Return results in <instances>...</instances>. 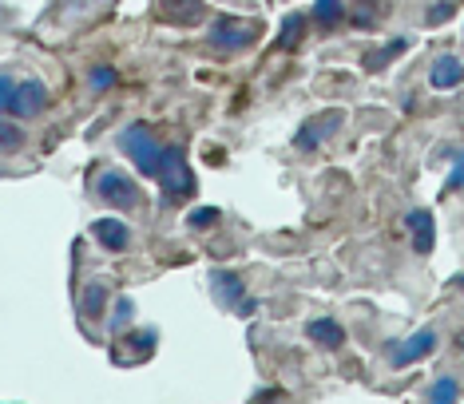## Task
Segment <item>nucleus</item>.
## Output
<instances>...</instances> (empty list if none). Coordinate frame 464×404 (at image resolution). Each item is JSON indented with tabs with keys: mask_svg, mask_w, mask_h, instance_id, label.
<instances>
[{
	"mask_svg": "<svg viewBox=\"0 0 464 404\" xmlns=\"http://www.w3.org/2000/svg\"><path fill=\"white\" fill-rule=\"evenodd\" d=\"M160 190H163V202L167 207H179V202H191L195 198V171H191V163H187V151L179 143L171 147H163V163H160Z\"/></svg>",
	"mask_w": 464,
	"mask_h": 404,
	"instance_id": "f257e3e1",
	"label": "nucleus"
},
{
	"mask_svg": "<svg viewBox=\"0 0 464 404\" xmlns=\"http://www.w3.org/2000/svg\"><path fill=\"white\" fill-rule=\"evenodd\" d=\"M120 151L128 155V163H135L140 175H160L163 163V147L155 139V131L147 123H128L120 131Z\"/></svg>",
	"mask_w": 464,
	"mask_h": 404,
	"instance_id": "f03ea898",
	"label": "nucleus"
},
{
	"mask_svg": "<svg viewBox=\"0 0 464 404\" xmlns=\"http://www.w3.org/2000/svg\"><path fill=\"white\" fill-rule=\"evenodd\" d=\"M207 36H210V44L223 52H242L262 36V24L258 20H242V16H218Z\"/></svg>",
	"mask_w": 464,
	"mask_h": 404,
	"instance_id": "7ed1b4c3",
	"label": "nucleus"
},
{
	"mask_svg": "<svg viewBox=\"0 0 464 404\" xmlns=\"http://www.w3.org/2000/svg\"><path fill=\"white\" fill-rule=\"evenodd\" d=\"M96 198L108 202L111 210H135L143 202V190L135 178H128L123 171H103L96 183Z\"/></svg>",
	"mask_w": 464,
	"mask_h": 404,
	"instance_id": "20e7f679",
	"label": "nucleus"
},
{
	"mask_svg": "<svg viewBox=\"0 0 464 404\" xmlns=\"http://www.w3.org/2000/svg\"><path fill=\"white\" fill-rule=\"evenodd\" d=\"M437 329H417L413 337H405V341H397L393 349H389V365L393 369H409V365H417V361H425L437 353Z\"/></svg>",
	"mask_w": 464,
	"mask_h": 404,
	"instance_id": "39448f33",
	"label": "nucleus"
},
{
	"mask_svg": "<svg viewBox=\"0 0 464 404\" xmlns=\"http://www.w3.org/2000/svg\"><path fill=\"white\" fill-rule=\"evenodd\" d=\"M342 123H345V111H322V115H314V120H305V123L298 127V135H294V147H298L302 155L318 151V147L330 139V135H334Z\"/></svg>",
	"mask_w": 464,
	"mask_h": 404,
	"instance_id": "423d86ee",
	"label": "nucleus"
},
{
	"mask_svg": "<svg viewBox=\"0 0 464 404\" xmlns=\"http://www.w3.org/2000/svg\"><path fill=\"white\" fill-rule=\"evenodd\" d=\"M44 108H48V88L44 83L40 80H20L13 103H8V115H13V120H33V115H40Z\"/></svg>",
	"mask_w": 464,
	"mask_h": 404,
	"instance_id": "0eeeda50",
	"label": "nucleus"
},
{
	"mask_svg": "<svg viewBox=\"0 0 464 404\" xmlns=\"http://www.w3.org/2000/svg\"><path fill=\"white\" fill-rule=\"evenodd\" d=\"M405 230H409V242H413L417 254H432V246H437V222H432V210H425V207L409 210Z\"/></svg>",
	"mask_w": 464,
	"mask_h": 404,
	"instance_id": "6e6552de",
	"label": "nucleus"
},
{
	"mask_svg": "<svg viewBox=\"0 0 464 404\" xmlns=\"http://www.w3.org/2000/svg\"><path fill=\"white\" fill-rule=\"evenodd\" d=\"M429 83H432V91H452V88H460V83H464V63H460V56L445 52V56L432 60Z\"/></svg>",
	"mask_w": 464,
	"mask_h": 404,
	"instance_id": "1a4fd4ad",
	"label": "nucleus"
},
{
	"mask_svg": "<svg viewBox=\"0 0 464 404\" xmlns=\"http://www.w3.org/2000/svg\"><path fill=\"white\" fill-rule=\"evenodd\" d=\"M210 290H215L223 310H238V302L246 297V282L235 270H210Z\"/></svg>",
	"mask_w": 464,
	"mask_h": 404,
	"instance_id": "9d476101",
	"label": "nucleus"
},
{
	"mask_svg": "<svg viewBox=\"0 0 464 404\" xmlns=\"http://www.w3.org/2000/svg\"><path fill=\"white\" fill-rule=\"evenodd\" d=\"M92 234H96V242L108 254H123L131 246V230H128V222H120V218H96L92 222Z\"/></svg>",
	"mask_w": 464,
	"mask_h": 404,
	"instance_id": "9b49d317",
	"label": "nucleus"
},
{
	"mask_svg": "<svg viewBox=\"0 0 464 404\" xmlns=\"http://www.w3.org/2000/svg\"><path fill=\"white\" fill-rule=\"evenodd\" d=\"M305 337H310L314 345L330 349V353L345 345V329H342V322H334V317H314V322L305 325Z\"/></svg>",
	"mask_w": 464,
	"mask_h": 404,
	"instance_id": "f8f14e48",
	"label": "nucleus"
},
{
	"mask_svg": "<svg viewBox=\"0 0 464 404\" xmlns=\"http://www.w3.org/2000/svg\"><path fill=\"white\" fill-rule=\"evenodd\" d=\"M305 28H310V16H305V13H286V20H282L278 40H274V44H278L282 52H294L305 40Z\"/></svg>",
	"mask_w": 464,
	"mask_h": 404,
	"instance_id": "ddd939ff",
	"label": "nucleus"
},
{
	"mask_svg": "<svg viewBox=\"0 0 464 404\" xmlns=\"http://www.w3.org/2000/svg\"><path fill=\"white\" fill-rule=\"evenodd\" d=\"M108 285L103 282H88L83 285V297H80V313L88 317V322H96V317L103 313V305H108Z\"/></svg>",
	"mask_w": 464,
	"mask_h": 404,
	"instance_id": "4468645a",
	"label": "nucleus"
},
{
	"mask_svg": "<svg viewBox=\"0 0 464 404\" xmlns=\"http://www.w3.org/2000/svg\"><path fill=\"white\" fill-rule=\"evenodd\" d=\"M405 48H409V36H397V40H389L382 52H365V60H362V63H365V72H382L385 63L393 60V56H401Z\"/></svg>",
	"mask_w": 464,
	"mask_h": 404,
	"instance_id": "2eb2a0df",
	"label": "nucleus"
},
{
	"mask_svg": "<svg viewBox=\"0 0 464 404\" xmlns=\"http://www.w3.org/2000/svg\"><path fill=\"white\" fill-rule=\"evenodd\" d=\"M314 20L318 28H337L345 20V0H314Z\"/></svg>",
	"mask_w": 464,
	"mask_h": 404,
	"instance_id": "dca6fc26",
	"label": "nucleus"
},
{
	"mask_svg": "<svg viewBox=\"0 0 464 404\" xmlns=\"http://www.w3.org/2000/svg\"><path fill=\"white\" fill-rule=\"evenodd\" d=\"M155 345H160V333H155V329H140V333H131V337H128L123 353H131L135 361H143V357H151V353H155Z\"/></svg>",
	"mask_w": 464,
	"mask_h": 404,
	"instance_id": "f3484780",
	"label": "nucleus"
},
{
	"mask_svg": "<svg viewBox=\"0 0 464 404\" xmlns=\"http://www.w3.org/2000/svg\"><path fill=\"white\" fill-rule=\"evenodd\" d=\"M20 147H24V131H20V123L0 115V155H16Z\"/></svg>",
	"mask_w": 464,
	"mask_h": 404,
	"instance_id": "a211bd4d",
	"label": "nucleus"
},
{
	"mask_svg": "<svg viewBox=\"0 0 464 404\" xmlns=\"http://www.w3.org/2000/svg\"><path fill=\"white\" fill-rule=\"evenodd\" d=\"M218 222H223V210H218V207H195V210H187V226L198 230V234L215 230Z\"/></svg>",
	"mask_w": 464,
	"mask_h": 404,
	"instance_id": "6ab92c4d",
	"label": "nucleus"
},
{
	"mask_svg": "<svg viewBox=\"0 0 464 404\" xmlns=\"http://www.w3.org/2000/svg\"><path fill=\"white\" fill-rule=\"evenodd\" d=\"M131 317H135V302H131V297H115L108 329H111V333H123V325H131Z\"/></svg>",
	"mask_w": 464,
	"mask_h": 404,
	"instance_id": "aec40b11",
	"label": "nucleus"
},
{
	"mask_svg": "<svg viewBox=\"0 0 464 404\" xmlns=\"http://www.w3.org/2000/svg\"><path fill=\"white\" fill-rule=\"evenodd\" d=\"M425 397L432 404H452V400H460V389H457V380H452V377H437Z\"/></svg>",
	"mask_w": 464,
	"mask_h": 404,
	"instance_id": "412c9836",
	"label": "nucleus"
},
{
	"mask_svg": "<svg viewBox=\"0 0 464 404\" xmlns=\"http://www.w3.org/2000/svg\"><path fill=\"white\" fill-rule=\"evenodd\" d=\"M115 80H120V72L108 68V63H100V68H92V72H88L92 91H111V88H115Z\"/></svg>",
	"mask_w": 464,
	"mask_h": 404,
	"instance_id": "4be33fe9",
	"label": "nucleus"
},
{
	"mask_svg": "<svg viewBox=\"0 0 464 404\" xmlns=\"http://www.w3.org/2000/svg\"><path fill=\"white\" fill-rule=\"evenodd\" d=\"M16 76H8V72H0V115H8V103H13L16 95Z\"/></svg>",
	"mask_w": 464,
	"mask_h": 404,
	"instance_id": "5701e85b",
	"label": "nucleus"
},
{
	"mask_svg": "<svg viewBox=\"0 0 464 404\" xmlns=\"http://www.w3.org/2000/svg\"><path fill=\"white\" fill-rule=\"evenodd\" d=\"M452 190H464V155H457V163H452V171H449L440 195H452Z\"/></svg>",
	"mask_w": 464,
	"mask_h": 404,
	"instance_id": "b1692460",
	"label": "nucleus"
},
{
	"mask_svg": "<svg viewBox=\"0 0 464 404\" xmlns=\"http://www.w3.org/2000/svg\"><path fill=\"white\" fill-rule=\"evenodd\" d=\"M163 5H179L175 20H195L198 13H203V0H163Z\"/></svg>",
	"mask_w": 464,
	"mask_h": 404,
	"instance_id": "393cba45",
	"label": "nucleus"
},
{
	"mask_svg": "<svg viewBox=\"0 0 464 404\" xmlns=\"http://www.w3.org/2000/svg\"><path fill=\"white\" fill-rule=\"evenodd\" d=\"M452 13H457V5H452V0H440L437 8H429V13H425V20H429V24H445Z\"/></svg>",
	"mask_w": 464,
	"mask_h": 404,
	"instance_id": "a878e982",
	"label": "nucleus"
},
{
	"mask_svg": "<svg viewBox=\"0 0 464 404\" xmlns=\"http://www.w3.org/2000/svg\"><path fill=\"white\" fill-rule=\"evenodd\" d=\"M258 313V302H255V297H242V302H238V317H255Z\"/></svg>",
	"mask_w": 464,
	"mask_h": 404,
	"instance_id": "bb28decb",
	"label": "nucleus"
},
{
	"mask_svg": "<svg viewBox=\"0 0 464 404\" xmlns=\"http://www.w3.org/2000/svg\"><path fill=\"white\" fill-rule=\"evenodd\" d=\"M457 349H460V353H464V329H460V333H457Z\"/></svg>",
	"mask_w": 464,
	"mask_h": 404,
	"instance_id": "cd10ccee",
	"label": "nucleus"
},
{
	"mask_svg": "<svg viewBox=\"0 0 464 404\" xmlns=\"http://www.w3.org/2000/svg\"><path fill=\"white\" fill-rule=\"evenodd\" d=\"M457 285H460V290H464V274H460V278H457Z\"/></svg>",
	"mask_w": 464,
	"mask_h": 404,
	"instance_id": "c85d7f7f",
	"label": "nucleus"
}]
</instances>
